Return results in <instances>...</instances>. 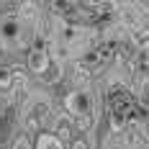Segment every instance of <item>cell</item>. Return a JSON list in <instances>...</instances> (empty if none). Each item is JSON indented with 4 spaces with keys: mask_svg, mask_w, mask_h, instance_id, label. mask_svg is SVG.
I'll use <instances>...</instances> for the list:
<instances>
[{
    "mask_svg": "<svg viewBox=\"0 0 149 149\" xmlns=\"http://www.w3.org/2000/svg\"><path fill=\"white\" fill-rule=\"evenodd\" d=\"M8 85H10V74L5 70H0V88H8Z\"/></svg>",
    "mask_w": 149,
    "mask_h": 149,
    "instance_id": "8992f818",
    "label": "cell"
},
{
    "mask_svg": "<svg viewBox=\"0 0 149 149\" xmlns=\"http://www.w3.org/2000/svg\"><path fill=\"white\" fill-rule=\"evenodd\" d=\"M139 62H141V67H144V70H149V44L141 49V54H139Z\"/></svg>",
    "mask_w": 149,
    "mask_h": 149,
    "instance_id": "5b68a950",
    "label": "cell"
},
{
    "mask_svg": "<svg viewBox=\"0 0 149 149\" xmlns=\"http://www.w3.org/2000/svg\"><path fill=\"white\" fill-rule=\"evenodd\" d=\"M0 36H3V39H18V36H21V23H18L15 18H5V21L0 23Z\"/></svg>",
    "mask_w": 149,
    "mask_h": 149,
    "instance_id": "3957f363",
    "label": "cell"
},
{
    "mask_svg": "<svg viewBox=\"0 0 149 149\" xmlns=\"http://www.w3.org/2000/svg\"><path fill=\"white\" fill-rule=\"evenodd\" d=\"M36 149H62V141L54 134H41L36 141Z\"/></svg>",
    "mask_w": 149,
    "mask_h": 149,
    "instance_id": "277c9868",
    "label": "cell"
},
{
    "mask_svg": "<svg viewBox=\"0 0 149 149\" xmlns=\"http://www.w3.org/2000/svg\"><path fill=\"white\" fill-rule=\"evenodd\" d=\"M29 67L33 70V72H39V74L49 70V54H46V49H31Z\"/></svg>",
    "mask_w": 149,
    "mask_h": 149,
    "instance_id": "7a4b0ae2",
    "label": "cell"
},
{
    "mask_svg": "<svg viewBox=\"0 0 149 149\" xmlns=\"http://www.w3.org/2000/svg\"><path fill=\"white\" fill-rule=\"evenodd\" d=\"M64 105H67V111L72 116H77V118H88L90 113H93V98H90L88 90H72L64 98Z\"/></svg>",
    "mask_w": 149,
    "mask_h": 149,
    "instance_id": "6da1fadb",
    "label": "cell"
}]
</instances>
